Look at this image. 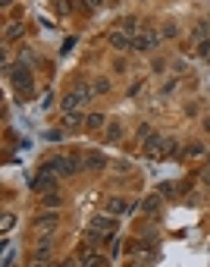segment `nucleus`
Masks as SVG:
<instances>
[{"label": "nucleus", "mask_w": 210, "mask_h": 267, "mask_svg": "<svg viewBox=\"0 0 210 267\" xmlns=\"http://www.w3.org/2000/svg\"><path fill=\"white\" fill-rule=\"evenodd\" d=\"M6 79H10V85L22 98H31V94H35V73H31V66H25V63L6 66Z\"/></svg>", "instance_id": "f257e3e1"}, {"label": "nucleus", "mask_w": 210, "mask_h": 267, "mask_svg": "<svg viewBox=\"0 0 210 267\" xmlns=\"http://www.w3.org/2000/svg\"><path fill=\"white\" fill-rule=\"evenodd\" d=\"M60 179H63V176L57 173V170L50 167V163H41V167H38V173H35V179H31L29 186L35 189V192H41V195H44V192H54Z\"/></svg>", "instance_id": "f03ea898"}, {"label": "nucleus", "mask_w": 210, "mask_h": 267, "mask_svg": "<svg viewBox=\"0 0 210 267\" xmlns=\"http://www.w3.org/2000/svg\"><path fill=\"white\" fill-rule=\"evenodd\" d=\"M163 41V35L157 29H141L138 35H132V50H138V54H145V50H154L157 44Z\"/></svg>", "instance_id": "7ed1b4c3"}, {"label": "nucleus", "mask_w": 210, "mask_h": 267, "mask_svg": "<svg viewBox=\"0 0 210 267\" xmlns=\"http://www.w3.org/2000/svg\"><path fill=\"white\" fill-rule=\"evenodd\" d=\"M57 227H60V214L57 211H50V214H38L35 217V229L41 232V236H50Z\"/></svg>", "instance_id": "20e7f679"}, {"label": "nucleus", "mask_w": 210, "mask_h": 267, "mask_svg": "<svg viewBox=\"0 0 210 267\" xmlns=\"http://www.w3.org/2000/svg\"><path fill=\"white\" fill-rule=\"evenodd\" d=\"M91 101V94H85V91H69V94H63V101H60V107H63V114H69V110H79L82 104H88Z\"/></svg>", "instance_id": "39448f33"}, {"label": "nucleus", "mask_w": 210, "mask_h": 267, "mask_svg": "<svg viewBox=\"0 0 210 267\" xmlns=\"http://www.w3.org/2000/svg\"><path fill=\"white\" fill-rule=\"evenodd\" d=\"M160 148H163V135L160 132H150L145 139V157H160Z\"/></svg>", "instance_id": "423d86ee"}, {"label": "nucleus", "mask_w": 210, "mask_h": 267, "mask_svg": "<svg viewBox=\"0 0 210 267\" xmlns=\"http://www.w3.org/2000/svg\"><path fill=\"white\" fill-rule=\"evenodd\" d=\"M47 163H50V167H54L63 179H66V176H72V160H69V154H57V157H50Z\"/></svg>", "instance_id": "0eeeda50"}, {"label": "nucleus", "mask_w": 210, "mask_h": 267, "mask_svg": "<svg viewBox=\"0 0 210 267\" xmlns=\"http://www.w3.org/2000/svg\"><path fill=\"white\" fill-rule=\"evenodd\" d=\"M91 227H97L104 236H113V232H116V217H113V214H100V217L91 220Z\"/></svg>", "instance_id": "6e6552de"}, {"label": "nucleus", "mask_w": 210, "mask_h": 267, "mask_svg": "<svg viewBox=\"0 0 210 267\" xmlns=\"http://www.w3.org/2000/svg\"><path fill=\"white\" fill-rule=\"evenodd\" d=\"M104 211H107V214H113V217H120V214L129 211V201H125V198H120V195H113V198H107Z\"/></svg>", "instance_id": "1a4fd4ad"}, {"label": "nucleus", "mask_w": 210, "mask_h": 267, "mask_svg": "<svg viewBox=\"0 0 210 267\" xmlns=\"http://www.w3.org/2000/svg\"><path fill=\"white\" fill-rule=\"evenodd\" d=\"M160 157H166V160H176V157H182V145L176 142V139H163Z\"/></svg>", "instance_id": "9d476101"}, {"label": "nucleus", "mask_w": 210, "mask_h": 267, "mask_svg": "<svg viewBox=\"0 0 210 267\" xmlns=\"http://www.w3.org/2000/svg\"><path fill=\"white\" fill-rule=\"evenodd\" d=\"M110 44L116 50H132V35L129 32H110Z\"/></svg>", "instance_id": "9b49d317"}, {"label": "nucleus", "mask_w": 210, "mask_h": 267, "mask_svg": "<svg viewBox=\"0 0 210 267\" xmlns=\"http://www.w3.org/2000/svg\"><path fill=\"white\" fill-rule=\"evenodd\" d=\"M104 167H107V154H100V151L85 154V170H104Z\"/></svg>", "instance_id": "f8f14e48"}, {"label": "nucleus", "mask_w": 210, "mask_h": 267, "mask_svg": "<svg viewBox=\"0 0 210 267\" xmlns=\"http://www.w3.org/2000/svg\"><path fill=\"white\" fill-rule=\"evenodd\" d=\"M85 126V116L79 114V110H69V114H63V129H79Z\"/></svg>", "instance_id": "ddd939ff"}, {"label": "nucleus", "mask_w": 210, "mask_h": 267, "mask_svg": "<svg viewBox=\"0 0 210 267\" xmlns=\"http://www.w3.org/2000/svg\"><path fill=\"white\" fill-rule=\"evenodd\" d=\"M160 201H163V195L157 192V195H148L145 201H141V211H148V214H157L160 211Z\"/></svg>", "instance_id": "4468645a"}, {"label": "nucleus", "mask_w": 210, "mask_h": 267, "mask_svg": "<svg viewBox=\"0 0 210 267\" xmlns=\"http://www.w3.org/2000/svg\"><path fill=\"white\" fill-rule=\"evenodd\" d=\"M50 255H54V252H50V245L41 242V245L35 248V258H31V264H50Z\"/></svg>", "instance_id": "2eb2a0df"}, {"label": "nucleus", "mask_w": 210, "mask_h": 267, "mask_svg": "<svg viewBox=\"0 0 210 267\" xmlns=\"http://www.w3.org/2000/svg\"><path fill=\"white\" fill-rule=\"evenodd\" d=\"M182 154L185 157H201V154H207V148L201 142H188V145H182Z\"/></svg>", "instance_id": "dca6fc26"}, {"label": "nucleus", "mask_w": 210, "mask_h": 267, "mask_svg": "<svg viewBox=\"0 0 210 267\" xmlns=\"http://www.w3.org/2000/svg\"><path fill=\"white\" fill-rule=\"evenodd\" d=\"M41 204H44V208H50V211H57V208L63 204V198L57 195V189H54V192H44V198H41Z\"/></svg>", "instance_id": "f3484780"}, {"label": "nucleus", "mask_w": 210, "mask_h": 267, "mask_svg": "<svg viewBox=\"0 0 210 267\" xmlns=\"http://www.w3.org/2000/svg\"><path fill=\"white\" fill-rule=\"evenodd\" d=\"M104 139H107V142H120V139H122V126H120V123H107Z\"/></svg>", "instance_id": "a211bd4d"}, {"label": "nucleus", "mask_w": 210, "mask_h": 267, "mask_svg": "<svg viewBox=\"0 0 210 267\" xmlns=\"http://www.w3.org/2000/svg\"><path fill=\"white\" fill-rule=\"evenodd\" d=\"M85 126H88V129H104V126H107V116H104V114H88V116H85Z\"/></svg>", "instance_id": "6ab92c4d"}, {"label": "nucleus", "mask_w": 210, "mask_h": 267, "mask_svg": "<svg viewBox=\"0 0 210 267\" xmlns=\"http://www.w3.org/2000/svg\"><path fill=\"white\" fill-rule=\"evenodd\" d=\"M19 35H22V22H10L3 29V41H16Z\"/></svg>", "instance_id": "aec40b11"}, {"label": "nucleus", "mask_w": 210, "mask_h": 267, "mask_svg": "<svg viewBox=\"0 0 210 267\" xmlns=\"http://www.w3.org/2000/svg\"><path fill=\"white\" fill-rule=\"evenodd\" d=\"M69 160H72V173H82V170H85V151H72Z\"/></svg>", "instance_id": "412c9836"}, {"label": "nucleus", "mask_w": 210, "mask_h": 267, "mask_svg": "<svg viewBox=\"0 0 210 267\" xmlns=\"http://www.w3.org/2000/svg\"><path fill=\"white\" fill-rule=\"evenodd\" d=\"M207 35H210V22H207V19H204V22H198V25H195V32H191V38H198V41H204Z\"/></svg>", "instance_id": "4be33fe9"}, {"label": "nucleus", "mask_w": 210, "mask_h": 267, "mask_svg": "<svg viewBox=\"0 0 210 267\" xmlns=\"http://www.w3.org/2000/svg\"><path fill=\"white\" fill-rule=\"evenodd\" d=\"M122 32H129V35H138V19H135V16H125V19H122Z\"/></svg>", "instance_id": "5701e85b"}, {"label": "nucleus", "mask_w": 210, "mask_h": 267, "mask_svg": "<svg viewBox=\"0 0 210 267\" xmlns=\"http://www.w3.org/2000/svg\"><path fill=\"white\" fill-rule=\"evenodd\" d=\"M157 192H160L163 198H170V195H176V192H179V189H176V186L170 183V179H163V183H160V186H157Z\"/></svg>", "instance_id": "b1692460"}, {"label": "nucleus", "mask_w": 210, "mask_h": 267, "mask_svg": "<svg viewBox=\"0 0 210 267\" xmlns=\"http://www.w3.org/2000/svg\"><path fill=\"white\" fill-rule=\"evenodd\" d=\"M100 236H104V232H100L97 227H88V229H85V242H91V245H97Z\"/></svg>", "instance_id": "393cba45"}, {"label": "nucleus", "mask_w": 210, "mask_h": 267, "mask_svg": "<svg viewBox=\"0 0 210 267\" xmlns=\"http://www.w3.org/2000/svg\"><path fill=\"white\" fill-rule=\"evenodd\" d=\"M110 85H113V82L107 79V76H100V79L94 82V91H97V94H107V91H110Z\"/></svg>", "instance_id": "a878e982"}, {"label": "nucleus", "mask_w": 210, "mask_h": 267, "mask_svg": "<svg viewBox=\"0 0 210 267\" xmlns=\"http://www.w3.org/2000/svg\"><path fill=\"white\" fill-rule=\"evenodd\" d=\"M54 3H57V13H60V16H69L72 13V6H69L72 0H54Z\"/></svg>", "instance_id": "bb28decb"}, {"label": "nucleus", "mask_w": 210, "mask_h": 267, "mask_svg": "<svg viewBox=\"0 0 210 267\" xmlns=\"http://www.w3.org/2000/svg\"><path fill=\"white\" fill-rule=\"evenodd\" d=\"M160 35H163V38H176V35H179V29H176V22H166L163 29H160Z\"/></svg>", "instance_id": "cd10ccee"}, {"label": "nucleus", "mask_w": 210, "mask_h": 267, "mask_svg": "<svg viewBox=\"0 0 210 267\" xmlns=\"http://www.w3.org/2000/svg\"><path fill=\"white\" fill-rule=\"evenodd\" d=\"M19 63H25V66H31V70H35V54H31V50H22V54H19Z\"/></svg>", "instance_id": "c85d7f7f"}, {"label": "nucleus", "mask_w": 210, "mask_h": 267, "mask_svg": "<svg viewBox=\"0 0 210 267\" xmlns=\"http://www.w3.org/2000/svg\"><path fill=\"white\" fill-rule=\"evenodd\" d=\"M198 57H210V41H207V38L198 44Z\"/></svg>", "instance_id": "c756f323"}, {"label": "nucleus", "mask_w": 210, "mask_h": 267, "mask_svg": "<svg viewBox=\"0 0 210 267\" xmlns=\"http://www.w3.org/2000/svg\"><path fill=\"white\" fill-rule=\"evenodd\" d=\"M113 170H120V173H129L132 163H129V160H116V163H113Z\"/></svg>", "instance_id": "7c9ffc66"}, {"label": "nucleus", "mask_w": 210, "mask_h": 267, "mask_svg": "<svg viewBox=\"0 0 210 267\" xmlns=\"http://www.w3.org/2000/svg\"><path fill=\"white\" fill-rule=\"evenodd\" d=\"M16 227V217H13V214H6V217H3V232H10Z\"/></svg>", "instance_id": "2f4dec72"}, {"label": "nucleus", "mask_w": 210, "mask_h": 267, "mask_svg": "<svg viewBox=\"0 0 210 267\" xmlns=\"http://www.w3.org/2000/svg\"><path fill=\"white\" fill-rule=\"evenodd\" d=\"M148 135H150V126L141 123V126H138V139H148Z\"/></svg>", "instance_id": "473e14b6"}, {"label": "nucleus", "mask_w": 210, "mask_h": 267, "mask_svg": "<svg viewBox=\"0 0 210 267\" xmlns=\"http://www.w3.org/2000/svg\"><path fill=\"white\" fill-rule=\"evenodd\" d=\"M185 114L188 116H198V104H185Z\"/></svg>", "instance_id": "72a5a7b5"}, {"label": "nucleus", "mask_w": 210, "mask_h": 267, "mask_svg": "<svg viewBox=\"0 0 210 267\" xmlns=\"http://www.w3.org/2000/svg\"><path fill=\"white\" fill-rule=\"evenodd\" d=\"M107 3V0H88V6H91V10H94V6H104Z\"/></svg>", "instance_id": "f704fd0d"}, {"label": "nucleus", "mask_w": 210, "mask_h": 267, "mask_svg": "<svg viewBox=\"0 0 210 267\" xmlns=\"http://www.w3.org/2000/svg\"><path fill=\"white\" fill-rule=\"evenodd\" d=\"M201 179H204V183L210 186V170H204V173H201Z\"/></svg>", "instance_id": "c9c22d12"}, {"label": "nucleus", "mask_w": 210, "mask_h": 267, "mask_svg": "<svg viewBox=\"0 0 210 267\" xmlns=\"http://www.w3.org/2000/svg\"><path fill=\"white\" fill-rule=\"evenodd\" d=\"M204 132H210V116H207V119H204Z\"/></svg>", "instance_id": "e433bc0d"}, {"label": "nucleus", "mask_w": 210, "mask_h": 267, "mask_svg": "<svg viewBox=\"0 0 210 267\" xmlns=\"http://www.w3.org/2000/svg\"><path fill=\"white\" fill-rule=\"evenodd\" d=\"M0 6H13V0H0Z\"/></svg>", "instance_id": "4c0bfd02"}, {"label": "nucleus", "mask_w": 210, "mask_h": 267, "mask_svg": "<svg viewBox=\"0 0 210 267\" xmlns=\"http://www.w3.org/2000/svg\"><path fill=\"white\" fill-rule=\"evenodd\" d=\"M107 3H110V6H116V3H120V0H107Z\"/></svg>", "instance_id": "58836bf2"}, {"label": "nucleus", "mask_w": 210, "mask_h": 267, "mask_svg": "<svg viewBox=\"0 0 210 267\" xmlns=\"http://www.w3.org/2000/svg\"><path fill=\"white\" fill-rule=\"evenodd\" d=\"M207 60H210V57H207Z\"/></svg>", "instance_id": "ea45409f"}]
</instances>
